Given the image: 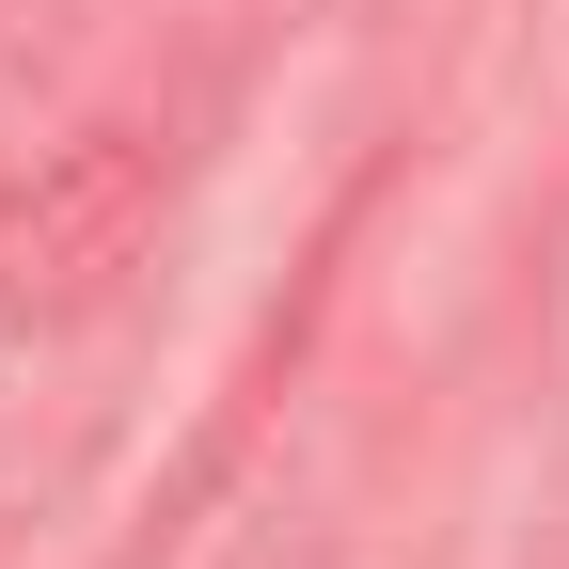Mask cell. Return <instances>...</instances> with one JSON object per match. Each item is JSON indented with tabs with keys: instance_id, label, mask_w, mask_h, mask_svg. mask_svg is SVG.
<instances>
[{
	"instance_id": "cell-1",
	"label": "cell",
	"mask_w": 569,
	"mask_h": 569,
	"mask_svg": "<svg viewBox=\"0 0 569 569\" xmlns=\"http://www.w3.org/2000/svg\"><path fill=\"white\" fill-rule=\"evenodd\" d=\"M142 222H159V142H142V127H96L80 159L32 190V301H96V284L142 253Z\"/></svg>"
}]
</instances>
